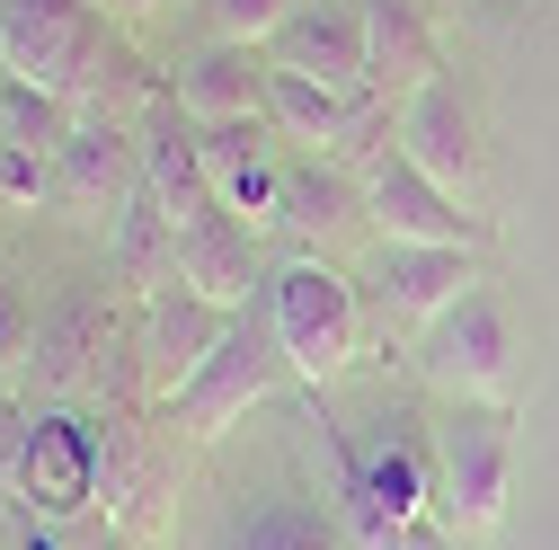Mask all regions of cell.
<instances>
[{"instance_id":"6da1fadb","label":"cell","mask_w":559,"mask_h":550,"mask_svg":"<svg viewBox=\"0 0 559 550\" xmlns=\"http://www.w3.org/2000/svg\"><path fill=\"white\" fill-rule=\"evenodd\" d=\"M515 479V408L507 399H444L436 418V515L479 550L507 515Z\"/></svg>"},{"instance_id":"7a4b0ae2","label":"cell","mask_w":559,"mask_h":550,"mask_svg":"<svg viewBox=\"0 0 559 550\" xmlns=\"http://www.w3.org/2000/svg\"><path fill=\"white\" fill-rule=\"evenodd\" d=\"M266 311H275V337L302 382H337L346 364L365 356V294L346 285L329 258H294L266 275Z\"/></svg>"},{"instance_id":"3957f363","label":"cell","mask_w":559,"mask_h":550,"mask_svg":"<svg viewBox=\"0 0 559 550\" xmlns=\"http://www.w3.org/2000/svg\"><path fill=\"white\" fill-rule=\"evenodd\" d=\"M116 27L98 0H0V72L36 81L53 98H81L90 72L107 62Z\"/></svg>"},{"instance_id":"277c9868","label":"cell","mask_w":559,"mask_h":550,"mask_svg":"<svg viewBox=\"0 0 559 550\" xmlns=\"http://www.w3.org/2000/svg\"><path fill=\"white\" fill-rule=\"evenodd\" d=\"M294 373V356H285V337H275V311H266V294L249 302V311H231V328H223V347L204 356L195 373H187V391H178V427L187 435H231L249 408Z\"/></svg>"},{"instance_id":"5b68a950","label":"cell","mask_w":559,"mask_h":550,"mask_svg":"<svg viewBox=\"0 0 559 550\" xmlns=\"http://www.w3.org/2000/svg\"><path fill=\"white\" fill-rule=\"evenodd\" d=\"M417 373L444 399H507L515 391V311L488 285H471L444 320L417 328Z\"/></svg>"},{"instance_id":"8992f818","label":"cell","mask_w":559,"mask_h":550,"mask_svg":"<svg viewBox=\"0 0 559 550\" xmlns=\"http://www.w3.org/2000/svg\"><path fill=\"white\" fill-rule=\"evenodd\" d=\"M400 152L427 169L444 195H462L471 214L488 204V143H479V107L462 98V81H427L400 107Z\"/></svg>"},{"instance_id":"52a82bcc","label":"cell","mask_w":559,"mask_h":550,"mask_svg":"<svg viewBox=\"0 0 559 550\" xmlns=\"http://www.w3.org/2000/svg\"><path fill=\"white\" fill-rule=\"evenodd\" d=\"M365 285H373L382 328L417 337L427 320H444V311L479 285V258H471V249H436V240H382L373 266H365Z\"/></svg>"},{"instance_id":"ba28073f","label":"cell","mask_w":559,"mask_h":550,"mask_svg":"<svg viewBox=\"0 0 559 550\" xmlns=\"http://www.w3.org/2000/svg\"><path fill=\"white\" fill-rule=\"evenodd\" d=\"M365 214L382 223V240H436V249H479L488 240V223L471 214L462 195H444L400 143L365 160Z\"/></svg>"},{"instance_id":"9c48e42d","label":"cell","mask_w":559,"mask_h":550,"mask_svg":"<svg viewBox=\"0 0 559 550\" xmlns=\"http://www.w3.org/2000/svg\"><path fill=\"white\" fill-rule=\"evenodd\" d=\"M275 72H302L329 89H356L373 98V45H365V0H302V10L266 36Z\"/></svg>"},{"instance_id":"30bf717a","label":"cell","mask_w":559,"mask_h":550,"mask_svg":"<svg viewBox=\"0 0 559 550\" xmlns=\"http://www.w3.org/2000/svg\"><path fill=\"white\" fill-rule=\"evenodd\" d=\"M266 89H275L266 45H231V36H214L204 53H187L178 81H169V98L195 124H266Z\"/></svg>"},{"instance_id":"8fae6325","label":"cell","mask_w":559,"mask_h":550,"mask_svg":"<svg viewBox=\"0 0 559 550\" xmlns=\"http://www.w3.org/2000/svg\"><path fill=\"white\" fill-rule=\"evenodd\" d=\"M223 328H231V311H223V302H204L195 285H178V275H169V285L143 294V373L178 399L187 373L223 347Z\"/></svg>"},{"instance_id":"7c38bea8","label":"cell","mask_w":559,"mask_h":550,"mask_svg":"<svg viewBox=\"0 0 559 550\" xmlns=\"http://www.w3.org/2000/svg\"><path fill=\"white\" fill-rule=\"evenodd\" d=\"M133 187H143V143H124V124L107 116H81L72 143L53 152V187L72 214H116V204H133Z\"/></svg>"},{"instance_id":"4fadbf2b","label":"cell","mask_w":559,"mask_h":550,"mask_svg":"<svg viewBox=\"0 0 559 550\" xmlns=\"http://www.w3.org/2000/svg\"><path fill=\"white\" fill-rule=\"evenodd\" d=\"M90 479H98V444L81 418H62V408H45V418L19 427V470H10V489L45 515H72L90 498Z\"/></svg>"},{"instance_id":"5bb4252c","label":"cell","mask_w":559,"mask_h":550,"mask_svg":"<svg viewBox=\"0 0 559 550\" xmlns=\"http://www.w3.org/2000/svg\"><path fill=\"white\" fill-rule=\"evenodd\" d=\"M143 178L152 195L169 204V223H204V214H223V195L214 178H204V143H195V116L178 98H152V124H143Z\"/></svg>"},{"instance_id":"9a60e30c","label":"cell","mask_w":559,"mask_h":550,"mask_svg":"<svg viewBox=\"0 0 559 550\" xmlns=\"http://www.w3.org/2000/svg\"><path fill=\"white\" fill-rule=\"evenodd\" d=\"M178 285H195L204 302H223V311H249L266 294V275H258V231L240 214H204L178 231Z\"/></svg>"},{"instance_id":"2e32d148","label":"cell","mask_w":559,"mask_h":550,"mask_svg":"<svg viewBox=\"0 0 559 550\" xmlns=\"http://www.w3.org/2000/svg\"><path fill=\"white\" fill-rule=\"evenodd\" d=\"M365 45H373V98L408 107L427 81H444V45L417 0H365Z\"/></svg>"},{"instance_id":"e0dca14e","label":"cell","mask_w":559,"mask_h":550,"mask_svg":"<svg viewBox=\"0 0 559 550\" xmlns=\"http://www.w3.org/2000/svg\"><path fill=\"white\" fill-rule=\"evenodd\" d=\"M195 143H204V178H214L223 214H240L249 231H266V223H275V178H285V160L258 143V124H195Z\"/></svg>"},{"instance_id":"ac0fdd59","label":"cell","mask_w":559,"mask_h":550,"mask_svg":"<svg viewBox=\"0 0 559 550\" xmlns=\"http://www.w3.org/2000/svg\"><path fill=\"white\" fill-rule=\"evenodd\" d=\"M365 116H373V98L302 81V72H275V89H266V124L285 133V143H311V152H346L365 133Z\"/></svg>"},{"instance_id":"d6986e66","label":"cell","mask_w":559,"mask_h":550,"mask_svg":"<svg viewBox=\"0 0 559 550\" xmlns=\"http://www.w3.org/2000/svg\"><path fill=\"white\" fill-rule=\"evenodd\" d=\"M356 214H365V178H346L329 152L285 160V178H275V223H285V231H302V240H337Z\"/></svg>"},{"instance_id":"ffe728a7","label":"cell","mask_w":559,"mask_h":550,"mask_svg":"<svg viewBox=\"0 0 559 550\" xmlns=\"http://www.w3.org/2000/svg\"><path fill=\"white\" fill-rule=\"evenodd\" d=\"M214 550H346V541H337L329 515H311V506H294V498H266V506H249Z\"/></svg>"},{"instance_id":"44dd1931","label":"cell","mask_w":559,"mask_h":550,"mask_svg":"<svg viewBox=\"0 0 559 550\" xmlns=\"http://www.w3.org/2000/svg\"><path fill=\"white\" fill-rule=\"evenodd\" d=\"M294 10H302V0H204V27L231 36V45H266Z\"/></svg>"},{"instance_id":"7402d4cb","label":"cell","mask_w":559,"mask_h":550,"mask_svg":"<svg viewBox=\"0 0 559 550\" xmlns=\"http://www.w3.org/2000/svg\"><path fill=\"white\" fill-rule=\"evenodd\" d=\"M19 364H36V320H27V302L10 294V275H0V382H10Z\"/></svg>"},{"instance_id":"603a6c76","label":"cell","mask_w":559,"mask_h":550,"mask_svg":"<svg viewBox=\"0 0 559 550\" xmlns=\"http://www.w3.org/2000/svg\"><path fill=\"white\" fill-rule=\"evenodd\" d=\"M400 550H471V541H462L444 515H408V524H400Z\"/></svg>"},{"instance_id":"cb8c5ba5","label":"cell","mask_w":559,"mask_h":550,"mask_svg":"<svg viewBox=\"0 0 559 550\" xmlns=\"http://www.w3.org/2000/svg\"><path fill=\"white\" fill-rule=\"evenodd\" d=\"M19 427H27V418H10V408H0V489H10V470H19Z\"/></svg>"},{"instance_id":"d4e9b609","label":"cell","mask_w":559,"mask_h":550,"mask_svg":"<svg viewBox=\"0 0 559 550\" xmlns=\"http://www.w3.org/2000/svg\"><path fill=\"white\" fill-rule=\"evenodd\" d=\"M107 10H116V19H160L169 0H107Z\"/></svg>"}]
</instances>
